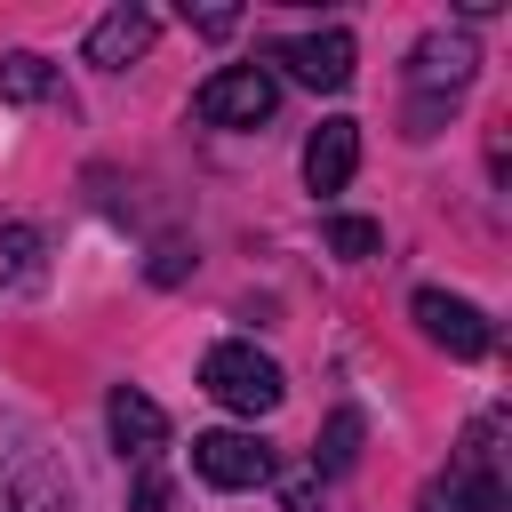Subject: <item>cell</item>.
Masks as SVG:
<instances>
[{"label": "cell", "mask_w": 512, "mask_h": 512, "mask_svg": "<svg viewBox=\"0 0 512 512\" xmlns=\"http://www.w3.org/2000/svg\"><path fill=\"white\" fill-rule=\"evenodd\" d=\"M416 512H504V472H496V424H472L456 464L416 496Z\"/></svg>", "instance_id": "obj_1"}, {"label": "cell", "mask_w": 512, "mask_h": 512, "mask_svg": "<svg viewBox=\"0 0 512 512\" xmlns=\"http://www.w3.org/2000/svg\"><path fill=\"white\" fill-rule=\"evenodd\" d=\"M200 384H208V400H224L232 416H272L280 408V368L256 352V344H216L208 360H200Z\"/></svg>", "instance_id": "obj_2"}, {"label": "cell", "mask_w": 512, "mask_h": 512, "mask_svg": "<svg viewBox=\"0 0 512 512\" xmlns=\"http://www.w3.org/2000/svg\"><path fill=\"white\" fill-rule=\"evenodd\" d=\"M272 104H280V80L264 64H224L192 88V112L208 128H256V120H272Z\"/></svg>", "instance_id": "obj_3"}, {"label": "cell", "mask_w": 512, "mask_h": 512, "mask_svg": "<svg viewBox=\"0 0 512 512\" xmlns=\"http://www.w3.org/2000/svg\"><path fill=\"white\" fill-rule=\"evenodd\" d=\"M416 328L448 352V360H480L488 344H496V328H488V312L480 304H464V296H448V288H416Z\"/></svg>", "instance_id": "obj_4"}, {"label": "cell", "mask_w": 512, "mask_h": 512, "mask_svg": "<svg viewBox=\"0 0 512 512\" xmlns=\"http://www.w3.org/2000/svg\"><path fill=\"white\" fill-rule=\"evenodd\" d=\"M192 472L208 488H264L272 480V448L256 432H200L192 440Z\"/></svg>", "instance_id": "obj_5"}, {"label": "cell", "mask_w": 512, "mask_h": 512, "mask_svg": "<svg viewBox=\"0 0 512 512\" xmlns=\"http://www.w3.org/2000/svg\"><path fill=\"white\" fill-rule=\"evenodd\" d=\"M472 64H480V48L464 40V32H424L416 40V56H408V80H416V96H464V80H472Z\"/></svg>", "instance_id": "obj_6"}, {"label": "cell", "mask_w": 512, "mask_h": 512, "mask_svg": "<svg viewBox=\"0 0 512 512\" xmlns=\"http://www.w3.org/2000/svg\"><path fill=\"white\" fill-rule=\"evenodd\" d=\"M272 64H288L304 88H344L352 80V32H296V40H280L272 48Z\"/></svg>", "instance_id": "obj_7"}, {"label": "cell", "mask_w": 512, "mask_h": 512, "mask_svg": "<svg viewBox=\"0 0 512 512\" xmlns=\"http://www.w3.org/2000/svg\"><path fill=\"white\" fill-rule=\"evenodd\" d=\"M104 424H112L120 456H136V464H152V456H160V440H168V416H160V400H144L136 384H112V400H104Z\"/></svg>", "instance_id": "obj_8"}, {"label": "cell", "mask_w": 512, "mask_h": 512, "mask_svg": "<svg viewBox=\"0 0 512 512\" xmlns=\"http://www.w3.org/2000/svg\"><path fill=\"white\" fill-rule=\"evenodd\" d=\"M360 168V120H320L312 144H304V184L312 192H344Z\"/></svg>", "instance_id": "obj_9"}, {"label": "cell", "mask_w": 512, "mask_h": 512, "mask_svg": "<svg viewBox=\"0 0 512 512\" xmlns=\"http://www.w3.org/2000/svg\"><path fill=\"white\" fill-rule=\"evenodd\" d=\"M152 8H112V16H96V32H88V64H104V72H120V64H136L144 48H152Z\"/></svg>", "instance_id": "obj_10"}, {"label": "cell", "mask_w": 512, "mask_h": 512, "mask_svg": "<svg viewBox=\"0 0 512 512\" xmlns=\"http://www.w3.org/2000/svg\"><path fill=\"white\" fill-rule=\"evenodd\" d=\"M0 504H8V512H64V504H72V480H56L40 456H24V464L0 472Z\"/></svg>", "instance_id": "obj_11"}, {"label": "cell", "mask_w": 512, "mask_h": 512, "mask_svg": "<svg viewBox=\"0 0 512 512\" xmlns=\"http://www.w3.org/2000/svg\"><path fill=\"white\" fill-rule=\"evenodd\" d=\"M0 96H8V104H40V96H56V64L32 56V48L0 56Z\"/></svg>", "instance_id": "obj_12"}, {"label": "cell", "mask_w": 512, "mask_h": 512, "mask_svg": "<svg viewBox=\"0 0 512 512\" xmlns=\"http://www.w3.org/2000/svg\"><path fill=\"white\" fill-rule=\"evenodd\" d=\"M352 456H360V408H336L328 416V432H320V472H352Z\"/></svg>", "instance_id": "obj_13"}, {"label": "cell", "mask_w": 512, "mask_h": 512, "mask_svg": "<svg viewBox=\"0 0 512 512\" xmlns=\"http://www.w3.org/2000/svg\"><path fill=\"white\" fill-rule=\"evenodd\" d=\"M328 248L360 264V256H376V248H384V224H368V216H328Z\"/></svg>", "instance_id": "obj_14"}, {"label": "cell", "mask_w": 512, "mask_h": 512, "mask_svg": "<svg viewBox=\"0 0 512 512\" xmlns=\"http://www.w3.org/2000/svg\"><path fill=\"white\" fill-rule=\"evenodd\" d=\"M184 24H192V32H208V40H224V32L240 24V8H192V0H184Z\"/></svg>", "instance_id": "obj_15"}, {"label": "cell", "mask_w": 512, "mask_h": 512, "mask_svg": "<svg viewBox=\"0 0 512 512\" xmlns=\"http://www.w3.org/2000/svg\"><path fill=\"white\" fill-rule=\"evenodd\" d=\"M24 256H32V232H16V224H8V232H0V280H16V272H24Z\"/></svg>", "instance_id": "obj_16"}, {"label": "cell", "mask_w": 512, "mask_h": 512, "mask_svg": "<svg viewBox=\"0 0 512 512\" xmlns=\"http://www.w3.org/2000/svg\"><path fill=\"white\" fill-rule=\"evenodd\" d=\"M136 512H168V480L160 472H136Z\"/></svg>", "instance_id": "obj_17"}, {"label": "cell", "mask_w": 512, "mask_h": 512, "mask_svg": "<svg viewBox=\"0 0 512 512\" xmlns=\"http://www.w3.org/2000/svg\"><path fill=\"white\" fill-rule=\"evenodd\" d=\"M152 280H184V248H176V240L152 256Z\"/></svg>", "instance_id": "obj_18"}]
</instances>
